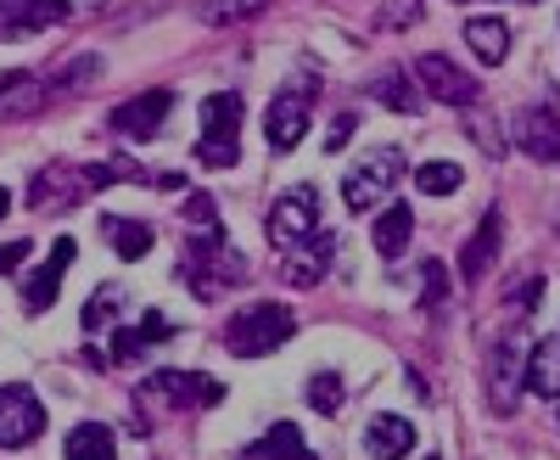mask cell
<instances>
[{
    "mask_svg": "<svg viewBox=\"0 0 560 460\" xmlns=\"http://www.w3.org/2000/svg\"><path fill=\"white\" fill-rule=\"evenodd\" d=\"M68 12H73V0H18V23H23V34L57 28Z\"/></svg>",
    "mask_w": 560,
    "mask_h": 460,
    "instance_id": "83f0119b",
    "label": "cell"
},
{
    "mask_svg": "<svg viewBox=\"0 0 560 460\" xmlns=\"http://www.w3.org/2000/svg\"><path fill=\"white\" fill-rule=\"evenodd\" d=\"M118 309H124V287L118 281H107V287H96V292H90V303H84V332H102V326H113V320H118Z\"/></svg>",
    "mask_w": 560,
    "mask_h": 460,
    "instance_id": "4316f807",
    "label": "cell"
},
{
    "mask_svg": "<svg viewBox=\"0 0 560 460\" xmlns=\"http://www.w3.org/2000/svg\"><path fill=\"white\" fill-rule=\"evenodd\" d=\"M179 275L197 287V298L213 303L224 287H236L247 275V258L230 248L224 237H191V242H185V258H179Z\"/></svg>",
    "mask_w": 560,
    "mask_h": 460,
    "instance_id": "7a4b0ae2",
    "label": "cell"
},
{
    "mask_svg": "<svg viewBox=\"0 0 560 460\" xmlns=\"http://www.w3.org/2000/svg\"><path fill=\"white\" fill-rule=\"evenodd\" d=\"M264 135H269L275 152H292L308 135V90H280L264 113Z\"/></svg>",
    "mask_w": 560,
    "mask_h": 460,
    "instance_id": "7c38bea8",
    "label": "cell"
},
{
    "mask_svg": "<svg viewBox=\"0 0 560 460\" xmlns=\"http://www.w3.org/2000/svg\"><path fill=\"white\" fill-rule=\"evenodd\" d=\"M420 18H427V7H420V0H382V12H376V28L398 34V28H415Z\"/></svg>",
    "mask_w": 560,
    "mask_h": 460,
    "instance_id": "1f68e13d",
    "label": "cell"
},
{
    "mask_svg": "<svg viewBox=\"0 0 560 460\" xmlns=\"http://www.w3.org/2000/svg\"><path fill=\"white\" fill-rule=\"evenodd\" d=\"M45 96H51V84L39 73H12L7 90H0V118H28V113L45 107Z\"/></svg>",
    "mask_w": 560,
    "mask_h": 460,
    "instance_id": "ffe728a7",
    "label": "cell"
},
{
    "mask_svg": "<svg viewBox=\"0 0 560 460\" xmlns=\"http://www.w3.org/2000/svg\"><path fill=\"white\" fill-rule=\"evenodd\" d=\"M443 298H448V269H443L438 258H427V264H420V303L438 309Z\"/></svg>",
    "mask_w": 560,
    "mask_h": 460,
    "instance_id": "d6a6232c",
    "label": "cell"
},
{
    "mask_svg": "<svg viewBox=\"0 0 560 460\" xmlns=\"http://www.w3.org/2000/svg\"><path fill=\"white\" fill-rule=\"evenodd\" d=\"M331 258H337V237L331 230H314L308 242L280 253V275H287V287H319L325 269H331Z\"/></svg>",
    "mask_w": 560,
    "mask_h": 460,
    "instance_id": "9c48e42d",
    "label": "cell"
},
{
    "mask_svg": "<svg viewBox=\"0 0 560 460\" xmlns=\"http://www.w3.org/2000/svg\"><path fill=\"white\" fill-rule=\"evenodd\" d=\"M102 237L113 242V253L118 258H147L152 253V242H158V230L147 225V219H124V214H102Z\"/></svg>",
    "mask_w": 560,
    "mask_h": 460,
    "instance_id": "e0dca14e",
    "label": "cell"
},
{
    "mask_svg": "<svg viewBox=\"0 0 560 460\" xmlns=\"http://www.w3.org/2000/svg\"><path fill=\"white\" fill-rule=\"evenodd\" d=\"M292 332H298V314L287 303H253V309H242L224 326V348L236 354V359H264V354H275L280 343H287Z\"/></svg>",
    "mask_w": 560,
    "mask_h": 460,
    "instance_id": "6da1fadb",
    "label": "cell"
},
{
    "mask_svg": "<svg viewBox=\"0 0 560 460\" xmlns=\"http://www.w3.org/2000/svg\"><path fill=\"white\" fill-rule=\"evenodd\" d=\"M454 7H459V0H454Z\"/></svg>",
    "mask_w": 560,
    "mask_h": 460,
    "instance_id": "b9f144b4",
    "label": "cell"
},
{
    "mask_svg": "<svg viewBox=\"0 0 560 460\" xmlns=\"http://www.w3.org/2000/svg\"><path fill=\"white\" fill-rule=\"evenodd\" d=\"M168 107H174V90H147V96H129L124 107H113V129L129 135V141H152V135L168 124Z\"/></svg>",
    "mask_w": 560,
    "mask_h": 460,
    "instance_id": "30bf717a",
    "label": "cell"
},
{
    "mask_svg": "<svg viewBox=\"0 0 560 460\" xmlns=\"http://www.w3.org/2000/svg\"><path fill=\"white\" fill-rule=\"evenodd\" d=\"M140 393L168 399V404H179V410H208V404L224 399V388H219L213 377H202V371H152Z\"/></svg>",
    "mask_w": 560,
    "mask_h": 460,
    "instance_id": "ba28073f",
    "label": "cell"
},
{
    "mask_svg": "<svg viewBox=\"0 0 560 460\" xmlns=\"http://www.w3.org/2000/svg\"><path fill=\"white\" fill-rule=\"evenodd\" d=\"M185 230H191V237H224L219 208H213L208 192H191V197H185Z\"/></svg>",
    "mask_w": 560,
    "mask_h": 460,
    "instance_id": "f546056e",
    "label": "cell"
},
{
    "mask_svg": "<svg viewBox=\"0 0 560 460\" xmlns=\"http://www.w3.org/2000/svg\"><path fill=\"white\" fill-rule=\"evenodd\" d=\"M459 163H443V158H432V163H420L415 169V192H427V197H448V192H459Z\"/></svg>",
    "mask_w": 560,
    "mask_h": 460,
    "instance_id": "f1b7e54d",
    "label": "cell"
},
{
    "mask_svg": "<svg viewBox=\"0 0 560 460\" xmlns=\"http://www.w3.org/2000/svg\"><path fill=\"white\" fill-rule=\"evenodd\" d=\"M314 230H319V192L314 186H292V192L275 197V208H269V242H275V253L308 242Z\"/></svg>",
    "mask_w": 560,
    "mask_h": 460,
    "instance_id": "5b68a950",
    "label": "cell"
},
{
    "mask_svg": "<svg viewBox=\"0 0 560 460\" xmlns=\"http://www.w3.org/2000/svg\"><path fill=\"white\" fill-rule=\"evenodd\" d=\"M147 343H152V337L140 332V326H135V332H118V337H113V359H140V348H147Z\"/></svg>",
    "mask_w": 560,
    "mask_h": 460,
    "instance_id": "e575fe53",
    "label": "cell"
},
{
    "mask_svg": "<svg viewBox=\"0 0 560 460\" xmlns=\"http://www.w3.org/2000/svg\"><path fill=\"white\" fill-rule=\"evenodd\" d=\"M197 158L208 169H236V158H242V96H236V90H213V96L202 102Z\"/></svg>",
    "mask_w": 560,
    "mask_h": 460,
    "instance_id": "3957f363",
    "label": "cell"
},
{
    "mask_svg": "<svg viewBox=\"0 0 560 460\" xmlns=\"http://www.w3.org/2000/svg\"><path fill=\"white\" fill-rule=\"evenodd\" d=\"M73 237H57V248H51V258H45L34 275H28V287H23V309L28 314H45L57 303V292H62V275H68V264H73Z\"/></svg>",
    "mask_w": 560,
    "mask_h": 460,
    "instance_id": "4fadbf2b",
    "label": "cell"
},
{
    "mask_svg": "<svg viewBox=\"0 0 560 460\" xmlns=\"http://www.w3.org/2000/svg\"><path fill=\"white\" fill-rule=\"evenodd\" d=\"M45 433V404L34 399L28 382L0 388V449H28Z\"/></svg>",
    "mask_w": 560,
    "mask_h": 460,
    "instance_id": "8992f818",
    "label": "cell"
},
{
    "mask_svg": "<svg viewBox=\"0 0 560 460\" xmlns=\"http://www.w3.org/2000/svg\"><path fill=\"white\" fill-rule=\"evenodd\" d=\"M7 214H12V192H7V186H0V219H7Z\"/></svg>",
    "mask_w": 560,
    "mask_h": 460,
    "instance_id": "ab89813d",
    "label": "cell"
},
{
    "mask_svg": "<svg viewBox=\"0 0 560 460\" xmlns=\"http://www.w3.org/2000/svg\"><path fill=\"white\" fill-rule=\"evenodd\" d=\"M465 39H471V51H477V62H504V51H510V28H504V18H471L465 23Z\"/></svg>",
    "mask_w": 560,
    "mask_h": 460,
    "instance_id": "603a6c76",
    "label": "cell"
},
{
    "mask_svg": "<svg viewBox=\"0 0 560 460\" xmlns=\"http://www.w3.org/2000/svg\"><path fill=\"white\" fill-rule=\"evenodd\" d=\"M28 253H34L28 242H7V248H0V275H12V269H18Z\"/></svg>",
    "mask_w": 560,
    "mask_h": 460,
    "instance_id": "74e56055",
    "label": "cell"
},
{
    "mask_svg": "<svg viewBox=\"0 0 560 460\" xmlns=\"http://www.w3.org/2000/svg\"><path fill=\"white\" fill-rule=\"evenodd\" d=\"M409 237H415V208H409V203H393V208H382L376 230H370V242H376V253H382L387 264H393V258H404Z\"/></svg>",
    "mask_w": 560,
    "mask_h": 460,
    "instance_id": "ac0fdd59",
    "label": "cell"
},
{
    "mask_svg": "<svg viewBox=\"0 0 560 460\" xmlns=\"http://www.w3.org/2000/svg\"><path fill=\"white\" fill-rule=\"evenodd\" d=\"M499 237H504V214H499V208H488V214H482V225H477V237L465 242V253H459V281H482L488 264L499 258Z\"/></svg>",
    "mask_w": 560,
    "mask_h": 460,
    "instance_id": "9a60e30c",
    "label": "cell"
},
{
    "mask_svg": "<svg viewBox=\"0 0 560 460\" xmlns=\"http://www.w3.org/2000/svg\"><path fill=\"white\" fill-rule=\"evenodd\" d=\"M23 23H18V0H0V39H18Z\"/></svg>",
    "mask_w": 560,
    "mask_h": 460,
    "instance_id": "8d00e7d4",
    "label": "cell"
},
{
    "mask_svg": "<svg viewBox=\"0 0 560 460\" xmlns=\"http://www.w3.org/2000/svg\"><path fill=\"white\" fill-rule=\"evenodd\" d=\"M242 460H314V455H308V444H303L298 422H275L258 444H247V449H242Z\"/></svg>",
    "mask_w": 560,
    "mask_h": 460,
    "instance_id": "d6986e66",
    "label": "cell"
},
{
    "mask_svg": "<svg viewBox=\"0 0 560 460\" xmlns=\"http://www.w3.org/2000/svg\"><path fill=\"white\" fill-rule=\"evenodd\" d=\"M404 180V152L398 147H376L370 158H359L348 174H342V203L353 208V214H364V208H376L393 186Z\"/></svg>",
    "mask_w": 560,
    "mask_h": 460,
    "instance_id": "277c9868",
    "label": "cell"
},
{
    "mask_svg": "<svg viewBox=\"0 0 560 460\" xmlns=\"http://www.w3.org/2000/svg\"><path fill=\"white\" fill-rule=\"evenodd\" d=\"M415 84H427V96H438L443 107H471L477 102V79L471 73H459L448 57L427 51V57H415Z\"/></svg>",
    "mask_w": 560,
    "mask_h": 460,
    "instance_id": "52a82bcc",
    "label": "cell"
},
{
    "mask_svg": "<svg viewBox=\"0 0 560 460\" xmlns=\"http://www.w3.org/2000/svg\"><path fill=\"white\" fill-rule=\"evenodd\" d=\"M84 192H90V186H84V174H73V169H45V174L34 180L28 203H34V208H45L51 197H57V203H79Z\"/></svg>",
    "mask_w": 560,
    "mask_h": 460,
    "instance_id": "d4e9b609",
    "label": "cell"
},
{
    "mask_svg": "<svg viewBox=\"0 0 560 460\" xmlns=\"http://www.w3.org/2000/svg\"><path fill=\"white\" fill-rule=\"evenodd\" d=\"M427 460H438V455H427Z\"/></svg>",
    "mask_w": 560,
    "mask_h": 460,
    "instance_id": "60d3db41",
    "label": "cell"
},
{
    "mask_svg": "<svg viewBox=\"0 0 560 460\" xmlns=\"http://www.w3.org/2000/svg\"><path fill=\"white\" fill-rule=\"evenodd\" d=\"M364 449L376 460H404L415 449V422H404V416H370L364 422Z\"/></svg>",
    "mask_w": 560,
    "mask_h": 460,
    "instance_id": "2e32d148",
    "label": "cell"
},
{
    "mask_svg": "<svg viewBox=\"0 0 560 460\" xmlns=\"http://www.w3.org/2000/svg\"><path fill=\"white\" fill-rule=\"evenodd\" d=\"M522 382H527V359H522V343L516 337H504L493 354H488V399H493V410H516V399H522Z\"/></svg>",
    "mask_w": 560,
    "mask_h": 460,
    "instance_id": "8fae6325",
    "label": "cell"
},
{
    "mask_svg": "<svg viewBox=\"0 0 560 460\" xmlns=\"http://www.w3.org/2000/svg\"><path fill=\"white\" fill-rule=\"evenodd\" d=\"M516 147L533 163H560V113L555 107H527L516 118Z\"/></svg>",
    "mask_w": 560,
    "mask_h": 460,
    "instance_id": "5bb4252c",
    "label": "cell"
},
{
    "mask_svg": "<svg viewBox=\"0 0 560 460\" xmlns=\"http://www.w3.org/2000/svg\"><path fill=\"white\" fill-rule=\"evenodd\" d=\"M370 96H376L382 107H393V113H415L420 107V90L409 84L404 68H382L376 79H370Z\"/></svg>",
    "mask_w": 560,
    "mask_h": 460,
    "instance_id": "cb8c5ba5",
    "label": "cell"
},
{
    "mask_svg": "<svg viewBox=\"0 0 560 460\" xmlns=\"http://www.w3.org/2000/svg\"><path fill=\"white\" fill-rule=\"evenodd\" d=\"M96 73H102V57H73V62L57 73V90H84Z\"/></svg>",
    "mask_w": 560,
    "mask_h": 460,
    "instance_id": "836d02e7",
    "label": "cell"
},
{
    "mask_svg": "<svg viewBox=\"0 0 560 460\" xmlns=\"http://www.w3.org/2000/svg\"><path fill=\"white\" fill-rule=\"evenodd\" d=\"M140 332H147L152 343H163V337H174V332H168V320H163V314H147V320H140Z\"/></svg>",
    "mask_w": 560,
    "mask_h": 460,
    "instance_id": "f35d334b",
    "label": "cell"
},
{
    "mask_svg": "<svg viewBox=\"0 0 560 460\" xmlns=\"http://www.w3.org/2000/svg\"><path fill=\"white\" fill-rule=\"evenodd\" d=\"M353 129H359V118H353V113H342V118L331 124V135H325V152H342V147L353 141Z\"/></svg>",
    "mask_w": 560,
    "mask_h": 460,
    "instance_id": "d590c367",
    "label": "cell"
},
{
    "mask_svg": "<svg viewBox=\"0 0 560 460\" xmlns=\"http://www.w3.org/2000/svg\"><path fill=\"white\" fill-rule=\"evenodd\" d=\"M269 0H197V18L224 28V23H247V18H264Z\"/></svg>",
    "mask_w": 560,
    "mask_h": 460,
    "instance_id": "484cf974",
    "label": "cell"
},
{
    "mask_svg": "<svg viewBox=\"0 0 560 460\" xmlns=\"http://www.w3.org/2000/svg\"><path fill=\"white\" fill-rule=\"evenodd\" d=\"M527 388L538 399H560V337H544L527 354Z\"/></svg>",
    "mask_w": 560,
    "mask_h": 460,
    "instance_id": "7402d4cb",
    "label": "cell"
},
{
    "mask_svg": "<svg viewBox=\"0 0 560 460\" xmlns=\"http://www.w3.org/2000/svg\"><path fill=\"white\" fill-rule=\"evenodd\" d=\"M342 399H348V388H342L337 371H314V377H308V404L319 410V416H337Z\"/></svg>",
    "mask_w": 560,
    "mask_h": 460,
    "instance_id": "4dcf8cb0",
    "label": "cell"
},
{
    "mask_svg": "<svg viewBox=\"0 0 560 460\" xmlns=\"http://www.w3.org/2000/svg\"><path fill=\"white\" fill-rule=\"evenodd\" d=\"M118 455V438L107 422H79L62 444V460H113Z\"/></svg>",
    "mask_w": 560,
    "mask_h": 460,
    "instance_id": "44dd1931",
    "label": "cell"
}]
</instances>
